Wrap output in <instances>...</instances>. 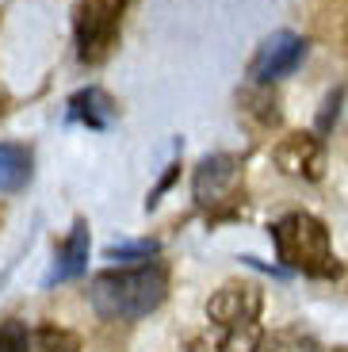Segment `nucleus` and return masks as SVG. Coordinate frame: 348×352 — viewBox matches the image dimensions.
Wrapping results in <instances>:
<instances>
[{
	"instance_id": "obj_1",
	"label": "nucleus",
	"mask_w": 348,
	"mask_h": 352,
	"mask_svg": "<svg viewBox=\"0 0 348 352\" xmlns=\"http://www.w3.org/2000/svg\"><path fill=\"white\" fill-rule=\"evenodd\" d=\"M165 295L168 272L157 261L134 264V268H107L88 283V302L104 322H138L153 314L165 302Z\"/></svg>"
},
{
	"instance_id": "obj_2",
	"label": "nucleus",
	"mask_w": 348,
	"mask_h": 352,
	"mask_svg": "<svg viewBox=\"0 0 348 352\" xmlns=\"http://www.w3.org/2000/svg\"><path fill=\"white\" fill-rule=\"evenodd\" d=\"M272 241L283 268L303 272L310 280H333L340 276V261L333 256L329 226L310 211H287L279 222H272Z\"/></svg>"
},
{
	"instance_id": "obj_3",
	"label": "nucleus",
	"mask_w": 348,
	"mask_h": 352,
	"mask_svg": "<svg viewBox=\"0 0 348 352\" xmlns=\"http://www.w3.org/2000/svg\"><path fill=\"white\" fill-rule=\"evenodd\" d=\"M237 180H241V157L210 153L195 165L192 195L203 211H210L215 219H226V214L237 211Z\"/></svg>"
},
{
	"instance_id": "obj_4",
	"label": "nucleus",
	"mask_w": 348,
	"mask_h": 352,
	"mask_svg": "<svg viewBox=\"0 0 348 352\" xmlns=\"http://www.w3.org/2000/svg\"><path fill=\"white\" fill-rule=\"evenodd\" d=\"M115 31H119V12L111 8V0H80L77 4L73 35H77V58L85 65H96L111 54Z\"/></svg>"
},
{
	"instance_id": "obj_5",
	"label": "nucleus",
	"mask_w": 348,
	"mask_h": 352,
	"mask_svg": "<svg viewBox=\"0 0 348 352\" xmlns=\"http://www.w3.org/2000/svg\"><path fill=\"white\" fill-rule=\"evenodd\" d=\"M306 58V38L295 31H272L257 54L249 58V80L252 85H276V80L291 77Z\"/></svg>"
},
{
	"instance_id": "obj_6",
	"label": "nucleus",
	"mask_w": 348,
	"mask_h": 352,
	"mask_svg": "<svg viewBox=\"0 0 348 352\" xmlns=\"http://www.w3.org/2000/svg\"><path fill=\"white\" fill-rule=\"evenodd\" d=\"M272 161L279 165L283 176H295V180H322L325 173V142L310 131H291L276 142Z\"/></svg>"
},
{
	"instance_id": "obj_7",
	"label": "nucleus",
	"mask_w": 348,
	"mask_h": 352,
	"mask_svg": "<svg viewBox=\"0 0 348 352\" xmlns=\"http://www.w3.org/2000/svg\"><path fill=\"white\" fill-rule=\"evenodd\" d=\"M261 322H210L188 341V352H261Z\"/></svg>"
},
{
	"instance_id": "obj_8",
	"label": "nucleus",
	"mask_w": 348,
	"mask_h": 352,
	"mask_svg": "<svg viewBox=\"0 0 348 352\" xmlns=\"http://www.w3.org/2000/svg\"><path fill=\"white\" fill-rule=\"evenodd\" d=\"M261 302V291L252 283H222L207 302V318L210 322H257Z\"/></svg>"
},
{
	"instance_id": "obj_9",
	"label": "nucleus",
	"mask_w": 348,
	"mask_h": 352,
	"mask_svg": "<svg viewBox=\"0 0 348 352\" xmlns=\"http://www.w3.org/2000/svg\"><path fill=\"white\" fill-rule=\"evenodd\" d=\"M88 249H92V238H88V222L77 219L73 230L65 234V241L58 245V256H54V268L46 276V283H69L77 276L88 272Z\"/></svg>"
},
{
	"instance_id": "obj_10",
	"label": "nucleus",
	"mask_w": 348,
	"mask_h": 352,
	"mask_svg": "<svg viewBox=\"0 0 348 352\" xmlns=\"http://www.w3.org/2000/svg\"><path fill=\"white\" fill-rule=\"evenodd\" d=\"M65 115H69V123H85L88 131H107V126L115 123L119 107H115V100L107 96L104 88L88 85V88H80V92H73V96H69Z\"/></svg>"
},
{
	"instance_id": "obj_11",
	"label": "nucleus",
	"mask_w": 348,
	"mask_h": 352,
	"mask_svg": "<svg viewBox=\"0 0 348 352\" xmlns=\"http://www.w3.org/2000/svg\"><path fill=\"white\" fill-rule=\"evenodd\" d=\"M31 180V150L19 142H0V192H19Z\"/></svg>"
},
{
	"instance_id": "obj_12",
	"label": "nucleus",
	"mask_w": 348,
	"mask_h": 352,
	"mask_svg": "<svg viewBox=\"0 0 348 352\" xmlns=\"http://www.w3.org/2000/svg\"><path fill=\"white\" fill-rule=\"evenodd\" d=\"M241 111L249 115L257 126H276L279 123V100L272 85H249L241 92Z\"/></svg>"
},
{
	"instance_id": "obj_13",
	"label": "nucleus",
	"mask_w": 348,
	"mask_h": 352,
	"mask_svg": "<svg viewBox=\"0 0 348 352\" xmlns=\"http://www.w3.org/2000/svg\"><path fill=\"white\" fill-rule=\"evenodd\" d=\"M31 352H80V337L65 326H39L31 333Z\"/></svg>"
},
{
	"instance_id": "obj_14",
	"label": "nucleus",
	"mask_w": 348,
	"mask_h": 352,
	"mask_svg": "<svg viewBox=\"0 0 348 352\" xmlns=\"http://www.w3.org/2000/svg\"><path fill=\"white\" fill-rule=\"evenodd\" d=\"M261 352H325L314 337L298 333V329H279V333L264 337Z\"/></svg>"
},
{
	"instance_id": "obj_15",
	"label": "nucleus",
	"mask_w": 348,
	"mask_h": 352,
	"mask_svg": "<svg viewBox=\"0 0 348 352\" xmlns=\"http://www.w3.org/2000/svg\"><path fill=\"white\" fill-rule=\"evenodd\" d=\"M157 241H115V245L104 249L107 261H149V256H157Z\"/></svg>"
},
{
	"instance_id": "obj_16",
	"label": "nucleus",
	"mask_w": 348,
	"mask_h": 352,
	"mask_svg": "<svg viewBox=\"0 0 348 352\" xmlns=\"http://www.w3.org/2000/svg\"><path fill=\"white\" fill-rule=\"evenodd\" d=\"M0 352H31V333L19 318H8L0 326Z\"/></svg>"
},
{
	"instance_id": "obj_17",
	"label": "nucleus",
	"mask_w": 348,
	"mask_h": 352,
	"mask_svg": "<svg viewBox=\"0 0 348 352\" xmlns=\"http://www.w3.org/2000/svg\"><path fill=\"white\" fill-rule=\"evenodd\" d=\"M176 173H180V165H168V173L161 176V184H157L153 192H149L146 207H157V199H161V192H168V184H173V180H176Z\"/></svg>"
},
{
	"instance_id": "obj_18",
	"label": "nucleus",
	"mask_w": 348,
	"mask_h": 352,
	"mask_svg": "<svg viewBox=\"0 0 348 352\" xmlns=\"http://www.w3.org/2000/svg\"><path fill=\"white\" fill-rule=\"evenodd\" d=\"M0 111H4V92H0Z\"/></svg>"
}]
</instances>
